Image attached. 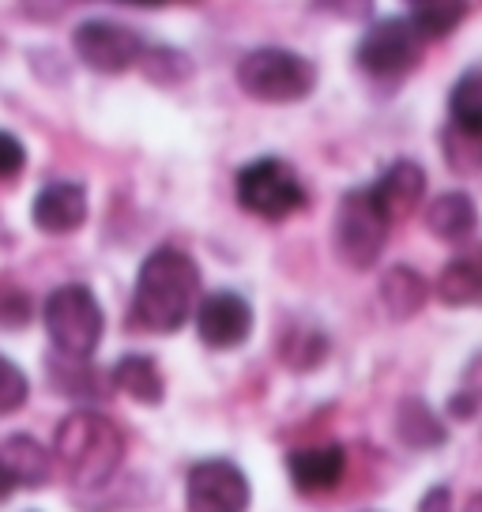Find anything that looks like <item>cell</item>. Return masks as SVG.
<instances>
[{
	"mask_svg": "<svg viewBox=\"0 0 482 512\" xmlns=\"http://www.w3.org/2000/svg\"><path fill=\"white\" fill-rule=\"evenodd\" d=\"M449 117H482V64L456 80L449 95Z\"/></svg>",
	"mask_w": 482,
	"mask_h": 512,
	"instance_id": "26",
	"label": "cell"
},
{
	"mask_svg": "<svg viewBox=\"0 0 482 512\" xmlns=\"http://www.w3.org/2000/svg\"><path fill=\"white\" fill-rule=\"evenodd\" d=\"M110 381L117 392H125L144 407H159L166 400V377L151 354H121L110 369Z\"/></svg>",
	"mask_w": 482,
	"mask_h": 512,
	"instance_id": "17",
	"label": "cell"
},
{
	"mask_svg": "<svg viewBox=\"0 0 482 512\" xmlns=\"http://www.w3.org/2000/svg\"><path fill=\"white\" fill-rule=\"evenodd\" d=\"M140 68H144L147 80L159 83V87L189 83L193 80V72H196L193 57H189V53H181V49H174V46H147Z\"/></svg>",
	"mask_w": 482,
	"mask_h": 512,
	"instance_id": "23",
	"label": "cell"
},
{
	"mask_svg": "<svg viewBox=\"0 0 482 512\" xmlns=\"http://www.w3.org/2000/svg\"><path fill=\"white\" fill-rule=\"evenodd\" d=\"M234 80L253 102L264 106H294L317 91V64L283 46L249 49L234 68Z\"/></svg>",
	"mask_w": 482,
	"mask_h": 512,
	"instance_id": "3",
	"label": "cell"
},
{
	"mask_svg": "<svg viewBox=\"0 0 482 512\" xmlns=\"http://www.w3.org/2000/svg\"><path fill=\"white\" fill-rule=\"evenodd\" d=\"M72 49H76L83 68H91L98 76H121V72H129L132 64L144 61L147 42L125 23L83 19L80 27L72 31Z\"/></svg>",
	"mask_w": 482,
	"mask_h": 512,
	"instance_id": "8",
	"label": "cell"
},
{
	"mask_svg": "<svg viewBox=\"0 0 482 512\" xmlns=\"http://www.w3.org/2000/svg\"><path fill=\"white\" fill-rule=\"evenodd\" d=\"M279 358H283V366L294 369V373H306V369H317L328 358V336L317 332V328H309V324H298V328H290L283 343H279Z\"/></svg>",
	"mask_w": 482,
	"mask_h": 512,
	"instance_id": "22",
	"label": "cell"
},
{
	"mask_svg": "<svg viewBox=\"0 0 482 512\" xmlns=\"http://www.w3.org/2000/svg\"><path fill=\"white\" fill-rule=\"evenodd\" d=\"M253 486L245 471L230 460H200L185 479V509L189 512H249Z\"/></svg>",
	"mask_w": 482,
	"mask_h": 512,
	"instance_id": "9",
	"label": "cell"
},
{
	"mask_svg": "<svg viewBox=\"0 0 482 512\" xmlns=\"http://www.w3.org/2000/svg\"><path fill=\"white\" fill-rule=\"evenodd\" d=\"M441 159L452 174L482 170V117H449L441 128Z\"/></svg>",
	"mask_w": 482,
	"mask_h": 512,
	"instance_id": "19",
	"label": "cell"
},
{
	"mask_svg": "<svg viewBox=\"0 0 482 512\" xmlns=\"http://www.w3.org/2000/svg\"><path fill=\"white\" fill-rule=\"evenodd\" d=\"M200 264L177 245H159L144 256L132 287V320L151 336H174L200 309Z\"/></svg>",
	"mask_w": 482,
	"mask_h": 512,
	"instance_id": "1",
	"label": "cell"
},
{
	"mask_svg": "<svg viewBox=\"0 0 482 512\" xmlns=\"http://www.w3.org/2000/svg\"><path fill=\"white\" fill-rule=\"evenodd\" d=\"M422 219H426V230L437 241H445V245H471L482 226L479 208H475V200L467 192H441V196H434L422 211Z\"/></svg>",
	"mask_w": 482,
	"mask_h": 512,
	"instance_id": "15",
	"label": "cell"
},
{
	"mask_svg": "<svg viewBox=\"0 0 482 512\" xmlns=\"http://www.w3.org/2000/svg\"><path fill=\"white\" fill-rule=\"evenodd\" d=\"M467 4H460V0H418V4H411L407 8V23L418 31V38L422 42H437V38H449L460 23L467 19Z\"/></svg>",
	"mask_w": 482,
	"mask_h": 512,
	"instance_id": "21",
	"label": "cell"
},
{
	"mask_svg": "<svg viewBox=\"0 0 482 512\" xmlns=\"http://www.w3.org/2000/svg\"><path fill=\"white\" fill-rule=\"evenodd\" d=\"M42 324H46L53 351L65 358H80V362H87L106 336V313L87 283H61L49 290L42 305Z\"/></svg>",
	"mask_w": 482,
	"mask_h": 512,
	"instance_id": "4",
	"label": "cell"
},
{
	"mask_svg": "<svg viewBox=\"0 0 482 512\" xmlns=\"http://www.w3.org/2000/svg\"><path fill=\"white\" fill-rule=\"evenodd\" d=\"M418 512H452V490L449 486H430L418 501Z\"/></svg>",
	"mask_w": 482,
	"mask_h": 512,
	"instance_id": "29",
	"label": "cell"
},
{
	"mask_svg": "<svg viewBox=\"0 0 482 512\" xmlns=\"http://www.w3.org/2000/svg\"><path fill=\"white\" fill-rule=\"evenodd\" d=\"M87 189L80 181H49L42 189L34 192L31 204V223L42 230V234H76L83 223H87Z\"/></svg>",
	"mask_w": 482,
	"mask_h": 512,
	"instance_id": "11",
	"label": "cell"
},
{
	"mask_svg": "<svg viewBox=\"0 0 482 512\" xmlns=\"http://www.w3.org/2000/svg\"><path fill=\"white\" fill-rule=\"evenodd\" d=\"M396 433L407 448H441L449 441V430L445 422L437 418V411H430L426 400H403L400 411H396Z\"/></svg>",
	"mask_w": 482,
	"mask_h": 512,
	"instance_id": "20",
	"label": "cell"
},
{
	"mask_svg": "<svg viewBox=\"0 0 482 512\" xmlns=\"http://www.w3.org/2000/svg\"><path fill=\"white\" fill-rule=\"evenodd\" d=\"M317 8L332 16H370V4H317Z\"/></svg>",
	"mask_w": 482,
	"mask_h": 512,
	"instance_id": "30",
	"label": "cell"
},
{
	"mask_svg": "<svg viewBox=\"0 0 482 512\" xmlns=\"http://www.w3.org/2000/svg\"><path fill=\"white\" fill-rule=\"evenodd\" d=\"M467 512H482V494L475 497V501H471V505H467Z\"/></svg>",
	"mask_w": 482,
	"mask_h": 512,
	"instance_id": "31",
	"label": "cell"
},
{
	"mask_svg": "<svg viewBox=\"0 0 482 512\" xmlns=\"http://www.w3.org/2000/svg\"><path fill=\"white\" fill-rule=\"evenodd\" d=\"M287 475L294 490H302V494H328L347 475V448L339 441L294 448L287 452Z\"/></svg>",
	"mask_w": 482,
	"mask_h": 512,
	"instance_id": "13",
	"label": "cell"
},
{
	"mask_svg": "<svg viewBox=\"0 0 482 512\" xmlns=\"http://www.w3.org/2000/svg\"><path fill=\"white\" fill-rule=\"evenodd\" d=\"M49 377H53V388L65 392V396H83V400H98L102 388L95 384V369H87V362L80 358H49Z\"/></svg>",
	"mask_w": 482,
	"mask_h": 512,
	"instance_id": "24",
	"label": "cell"
},
{
	"mask_svg": "<svg viewBox=\"0 0 482 512\" xmlns=\"http://www.w3.org/2000/svg\"><path fill=\"white\" fill-rule=\"evenodd\" d=\"M437 302L449 309H479L482 305V241H471L467 249L452 256L437 275Z\"/></svg>",
	"mask_w": 482,
	"mask_h": 512,
	"instance_id": "16",
	"label": "cell"
},
{
	"mask_svg": "<svg viewBox=\"0 0 482 512\" xmlns=\"http://www.w3.org/2000/svg\"><path fill=\"white\" fill-rule=\"evenodd\" d=\"M31 400V381L27 373L0 354V415H16L23 403Z\"/></svg>",
	"mask_w": 482,
	"mask_h": 512,
	"instance_id": "25",
	"label": "cell"
},
{
	"mask_svg": "<svg viewBox=\"0 0 482 512\" xmlns=\"http://www.w3.org/2000/svg\"><path fill=\"white\" fill-rule=\"evenodd\" d=\"M196 336L211 351H234L253 336V305L238 290H211L196 309Z\"/></svg>",
	"mask_w": 482,
	"mask_h": 512,
	"instance_id": "10",
	"label": "cell"
},
{
	"mask_svg": "<svg viewBox=\"0 0 482 512\" xmlns=\"http://www.w3.org/2000/svg\"><path fill=\"white\" fill-rule=\"evenodd\" d=\"M370 192L377 200V208L385 211L388 223H403L426 200V170L411 159H396L392 166H385V174L373 181Z\"/></svg>",
	"mask_w": 482,
	"mask_h": 512,
	"instance_id": "14",
	"label": "cell"
},
{
	"mask_svg": "<svg viewBox=\"0 0 482 512\" xmlns=\"http://www.w3.org/2000/svg\"><path fill=\"white\" fill-rule=\"evenodd\" d=\"M53 460L80 490H102L125 464V433L102 411H68L53 430Z\"/></svg>",
	"mask_w": 482,
	"mask_h": 512,
	"instance_id": "2",
	"label": "cell"
},
{
	"mask_svg": "<svg viewBox=\"0 0 482 512\" xmlns=\"http://www.w3.org/2000/svg\"><path fill=\"white\" fill-rule=\"evenodd\" d=\"M388 230L392 223L385 219V211L377 208L370 185L339 196L336 215H332V249L351 272H370L381 260Z\"/></svg>",
	"mask_w": 482,
	"mask_h": 512,
	"instance_id": "5",
	"label": "cell"
},
{
	"mask_svg": "<svg viewBox=\"0 0 482 512\" xmlns=\"http://www.w3.org/2000/svg\"><path fill=\"white\" fill-rule=\"evenodd\" d=\"M53 475V452L42 448L31 433H12L0 441V497L12 490H38Z\"/></svg>",
	"mask_w": 482,
	"mask_h": 512,
	"instance_id": "12",
	"label": "cell"
},
{
	"mask_svg": "<svg viewBox=\"0 0 482 512\" xmlns=\"http://www.w3.org/2000/svg\"><path fill=\"white\" fill-rule=\"evenodd\" d=\"M430 283L415 272V268H407V264H392L385 275H381V305H385V313L392 320H411L422 313V305L430 298Z\"/></svg>",
	"mask_w": 482,
	"mask_h": 512,
	"instance_id": "18",
	"label": "cell"
},
{
	"mask_svg": "<svg viewBox=\"0 0 482 512\" xmlns=\"http://www.w3.org/2000/svg\"><path fill=\"white\" fill-rule=\"evenodd\" d=\"M426 42L407 19H373L354 46V64L373 80H400L422 64Z\"/></svg>",
	"mask_w": 482,
	"mask_h": 512,
	"instance_id": "7",
	"label": "cell"
},
{
	"mask_svg": "<svg viewBox=\"0 0 482 512\" xmlns=\"http://www.w3.org/2000/svg\"><path fill=\"white\" fill-rule=\"evenodd\" d=\"M34 305L23 290H4L0 294V328H23L31 320Z\"/></svg>",
	"mask_w": 482,
	"mask_h": 512,
	"instance_id": "28",
	"label": "cell"
},
{
	"mask_svg": "<svg viewBox=\"0 0 482 512\" xmlns=\"http://www.w3.org/2000/svg\"><path fill=\"white\" fill-rule=\"evenodd\" d=\"M234 196L241 208L264 223H283L306 208V185L298 181L290 162L275 155L245 162L234 174Z\"/></svg>",
	"mask_w": 482,
	"mask_h": 512,
	"instance_id": "6",
	"label": "cell"
},
{
	"mask_svg": "<svg viewBox=\"0 0 482 512\" xmlns=\"http://www.w3.org/2000/svg\"><path fill=\"white\" fill-rule=\"evenodd\" d=\"M23 166H27V147H23V140L0 128V181L19 177Z\"/></svg>",
	"mask_w": 482,
	"mask_h": 512,
	"instance_id": "27",
	"label": "cell"
}]
</instances>
